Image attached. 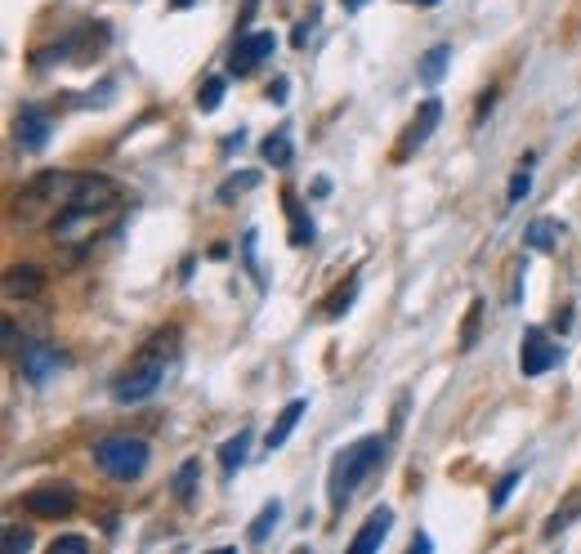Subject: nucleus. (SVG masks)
<instances>
[{
    "instance_id": "obj_4",
    "label": "nucleus",
    "mask_w": 581,
    "mask_h": 554,
    "mask_svg": "<svg viewBox=\"0 0 581 554\" xmlns=\"http://www.w3.org/2000/svg\"><path fill=\"white\" fill-rule=\"evenodd\" d=\"M94 465H99L108 479H139L148 470V443L144 438H130V434H112L103 443H94Z\"/></svg>"
},
{
    "instance_id": "obj_10",
    "label": "nucleus",
    "mask_w": 581,
    "mask_h": 554,
    "mask_svg": "<svg viewBox=\"0 0 581 554\" xmlns=\"http://www.w3.org/2000/svg\"><path fill=\"white\" fill-rule=\"evenodd\" d=\"M438 117H443V103L438 99H425L421 108H416V117H412V126H407V135H403V143H398V161L407 157L412 148H421L425 139L434 135V126H438Z\"/></svg>"
},
{
    "instance_id": "obj_29",
    "label": "nucleus",
    "mask_w": 581,
    "mask_h": 554,
    "mask_svg": "<svg viewBox=\"0 0 581 554\" xmlns=\"http://www.w3.org/2000/svg\"><path fill=\"white\" fill-rule=\"evenodd\" d=\"M514 487H519V474H506V479L497 483V492H492V505H497V510L510 501V492H514Z\"/></svg>"
},
{
    "instance_id": "obj_13",
    "label": "nucleus",
    "mask_w": 581,
    "mask_h": 554,
    "mask_svg": "<svg viewBox=\"0 0 581 554\" xmlns=\"http://www.w3.org/2000/svg\"><path fill=\"white\" fill-rule=\"evenodd\" d=\"M304 412H309V403H304V398H295V403H287V407H282V416L273 420L269 438H264V452H278V447H282V443H287V438H291V429L300 425V416H304Z\"/></svg>"
},
{
    "instance_id": "obj_3",
    "label": "nucleus",
    "mask_w": 581,
    "mask_h": 554,
    "mask_svg": "<svg viewBox=\"0 0 581 554\" xmlns=\"http://www.w3.org/2000/svg\"><path fill=\"white\" fill-rule=\"evenodd\" d=\"M166 349H175V340H170V345H152L139 362H130V367L112 380V398H117V403H144V398L157 394L161 380H166Z\"/></svg>"
},
{
    "instance_id": "obj_30",
    "label": "nucleus",
    "mask_w": 581,
    "mask_h": 554,
    "mask_svg": "<svg viewBox=\"0 0 581 554\" xmlns=\"http://www.w3.org/2000/svg\"><path fill=\"white\" fill-rule=\"evenodd\" d=\"M5 349H9V353L18 349V327H14V322H9V318H5Z\"/></svg>"
},
{
    "instance_id": "obj_1",
    "label": "nucleus",
    "mask_w": 581,
    "mask_h": 554,
    "mask_svg": "<svg viewBox=\"0 0 581 554\" xmlns=\"http://www.w3.org/2000/svg\"><path fill=\"white\" fill-rule=\"evenodd\" d=\"M81 184L85 175H76V170H45V175L27 179L14 197V219H23V224H54V215H63L72 206Z\"/></svg>"
},
{
    "instance_id": "obj_20",
    "label": "nucleus",
    "mask_w": 581,
    "mask_h": 554,
    "mask_svg": "<svg viewBox=\"0 0 581 554\" xmlns=\"http://www.w3.org/2000/svg\"><path fill=\"white\" fill-rule=\"evenodd\" d=\"M260 157L273 161V166H291V135L287 130H273V135L260 143Z\"/></svg>"
},
{
    "instance_id": "obj_24",
    "label": "nucleus",
    "mask_w": 581,
    "mask_h": 554,
    "mask_svg": "<svg viewBox=\"0 0 581 554\" xmlns=\"http://www.w3.org/2000/svg\"><path fill=\"white\" fill-rule=\"evenodd\" d=\"M219 103H224V76H211V81L197 90V108L202 112H215Z\"/></svg>"
},
{
    "instance_id": "obj_19",
    "label": "nucleus",
    "mask_w": 581,
    "mask_h": 554,
    "mask_svg": "<svg viewBox=\"0 0 581 554\" xmlns=\"http://www.w3.org/2000/svg\"><path fill=\"white\" fill-rule=\"evenodd\" d=\"M278 519H282V505L278 501H269L260 510V519L251 523V532H246V541H251V546H264V541H269V532L278 528Z\"/></svg>"
},
{
    "instance_id": "obj_5",
    "label": "nucleus",
    "mask_w": 581,
    "mask_h": 554,
    "mask_svg": "<svg viewBox=\"0 0 581 554\" xmlns=\"http://www.w3.org/2000/svg\"><path fill=\"white\" fill-rule=\"evenodd\" d=\"M76 510V492L68 483H41L32 492H23V514L32 519H68Z\"/></svg>"
},
{
    "instance_id": "obj_8",
    "label": "nucleus",
    "mask_w": 581,
    "mask_h": 554,
    "mask_svg": "<svg viewBox=\"0 0 581 554\" xmlns=\"http://www.w3.org/2000/svg\"><path fill=\"white\" fill-rule=\"evenodd\" d=\"M63 358L54 345H45V340H27L23 353H18V371H23L27 385H45L50 376H59Z\"/></svg>"
},
{
    "instance_id": "obj_28",
    "label": "nucleus",
    "mask_w": 581,
    "mask_h": 554,
    "mask_svg": "<svg viewBox=\"0 0 581 554\" xmlns=\"http://www.w3.org/2000/svg\"><path fill=\"white\" fill-rule=\"evenodd\" d=\"M50 550L54 554H85V550H90V541H85V537H54Z\"/></svg>"
},
{
    "instance_id": "obj_2",
    "label": "nucleus",
    "mask_w": 581,
    "mask_h": 554,
    "mask_svg": "<svg viewBox=\"0 0 581 554\" xmlns=\"http://www.w3.org/2000/svg\"><path fill=\"white\" fill-rule=\"evenodd\" d=\"M380 465H385V438H380V434H367V438H358L354 447H345V452L331 461V474H327L331 505L345 510V505L354 501V492L380 470Z\"/></svg>"
},
{
    "instance_id": "obj_9",
    "label": "nucleus",
    "mask_w": 581,
    "mask_h": 554,
    "mask_svg": "<svg viewBox=\"0 0 581 554\" xmlns=\"http://www.w3.org/2000/svg\"><path fill=\"white\" fill-rule=\"evenodd\" d=\"M14 139L23 152H41L45 143H50V112L41 108V103H23V112H18V126H14Z\"/></svg>"
},
{
    "instance_id": "obj_31",
    "label": "nucleus",
    "mask_w": 581,
    "mask_h": 554,
    "mask_svg": "<svg viewBox=\"0 0 581 554\" xmlns=\"http://www.w3.org/2000/svg\"><path fill=\"white\" fill-rule=\"evenodd\" d=\"M269 99H273V103H287V81H273V85H269Z\"/></svg>"
},
{
    "instance_id": "obj_12",
    "label": "nucleus",
    "mask_w": 581,
    "mask_h": 554,
    "mask_svg": "<svg viewBox=\"0 0 581 554\" xmlns=\"http://www.w3.org/2000/svg\"><path fill=\"white\" fill-rule=\"evenodd\" d=\"M389 528H394V510H385V505H380V510H371V514H367V523H363V532L354 537V554L376 550L380 541L389 537Z\"/></svg>"
},
{
    "instance_id": "obj_16",
    "label": "nucleus",
    "mask_w": 581,
    "mask_h": 554,
    "mask_svg": "<svg viewBox=\"0 0 581 554\" xmlns=\"http://www.w3.org/2000/svg\"><path fill=\"white\" fill-rule=\"evenodd\" d=\"M559 237H564V224H559V219H532V224H528V246H532V251H555Z\"/></svg>"
},
{
    "instance_id": "obj_7",
    "label": "nucleus",
    "mask_w": 581,
    "mask_h": 554,
    "mask_svg": "<svg viewBox=\"0 0 581 554\" xmlns=\"http://www.w3.org/2000/svg\"><path fill=\"white\" fill-rule=\"evenodd\" d=\"M273 50H278V36H273V32H246V36H237L233 54H228V72H233V76L255 72Z\"/></svg>"
},
{
    "instance_id": "obj_34",
    "label": "nucleus",
    "mask_w": 581,
    "mask_h": 554,
    "mask_svg": "<svg viewBox=\"0 0 581 554\" xmlns=\"http://www.w3.org/2000/svg\"><path fill=\"white\" fill-rule=\"evenodd\" d=\"M416 5H438V0H416Z\"/></svg>"
},
{
    "instance_id": "obj_6",
    "label": "nucleus",
    "mask_w": 581,
    "mask_h": 554,
    "mask_svg": "<svg viewBox=\"0 0 581 554\" xmlns=\"http://www.w3.org/2000/svg\"><path fill=\"white\" fill-rule=\"evenodd\" d=\"M559 358H564V349H559L541 327H528V331H523V349H519L523 376H546V371L555 367Z\"/></svg>"
},
{
    "instance_id": "obj_35",
    "label": "nucleus",
    "mask_w": 581,
    "mask_h": 554,
    "mask_svg": "<svg viewBox=\"0 0 581 554\" xmlns=\"http://www.w3.org/2000/svg\"><path fill=\"white\" fill-rule=\"evenodd\" d=\"M175 5H188V0H175Z\"/></svg>"
},
{
    "instance_id": "obj_22",
    "label": "nucleus",
    "mask_w": 581,
    "mask_h": 554,
    "mask_svg": "<svg viewBox=\"0 0 581 554\" xmlns=\"http://www.w3.org/2000/svg\"><path fill=\"white\" fill-rule=\"evenodd\" d=\"M479 327H483V300H474L470 313H465V322H461V349L465 353L479 345Z\"/></svg>"
},
{
    "instance_id": "obj_11",
    "label": "nucleus",
    "mask_w": 581,
    "mask_h": 554,
    "mask_svg": "<svg viewBox=\"0 0 581 554\" xmlns=\"http://www.w3.org/2000/svg\"><path fill=\"white\" fill-rule=\"evenodd\" d=\"M41 291H45V273L36 269V264H14V269L5 273V295H9V300H36Z\"/></svg>"
},
{
    "instance_id": "obj_27",
    "label": "nucleus",
    "mask_w": 581,
    "mask_h": 554,
    "mask_svg": "<svg viewBox=\"0 0 581 554\" xmlns=\"http://www.w3.org/2000/svg\"><path fill=\"white\" fill-rule=\"evenodd\" d=\"M354 295H358V277L345 286V291H336V295H331V300H327V318H340V313L349 309V300H354Z\"/></svg>"
},
{
    "instance_id": "obj_26",
    "label": "nucleus",
    "mask_w": 581,
    "mask_h": 554,
    "mask_svg": "<svg viewBox=\"0 0 581 554\" xmlns=\"http://www.w3.org/2000/svg\"><path fill=\"white\" fill-rule=\"evenodd\" d=\"M5 550H9V554L32 550V532H27V528H18V523H9V528H5Z\"/></svg>"
},
{
    "instance_id": "obj_18",
    "label": "nucleus",
    "mask_w": 581,
    "mask_h": 554,
    "mask_svg": "<svg viewBox=\"0 0 581 554\" xmlns=\"http://www.w3.org/2000/svg\"><path fill=\"white\" fill-rule=\"evenodd\" d=\"M447 63H452V45H434V50L421 59L416 76H421L425 85H438V81H443V72H447Z\"/></svg>"
},
{
    "instance_id": "obj_14",
    "label": "nucleus",
    "mask_w": 581,
    "mask_h": 554,
    "mask_svg": "<svg viewBox=\"0 0 581 554\" xmlns=\"http://www.w3.org/2000/svg\"><path fill=\"white\" fill-rule=\"evenodd\" d=\"M246 447H251V429H237L228 443H219V470H224V479H233V474L246 465V456H251Z\"/></svg>"
},
{
    "instance_id": "obj_15",
    "label": "nucleus",
    "mask_w": 581,
    "mask_h": 554,
    "mask_svg": "<svg viewBox=\"0 0 581 554\" xmlns=\"http://www.w3.org/2000/svg\"><path fill=\"white\" fill-rule=\"evenodd\" d=\"M581 519V487H577V492L573 496H568V501L564 505H555V514H550V519H546V528H541V537H559V532H568V528H573V523Z\"/></svg>"
},
{
    "instance_id": "obj_32",
    "label": "nucleus",
    "mask_w": 581,
    "mask_h": 554,
    "mask_svg": "<svg viewBox=\"0 0 581 554\" xmlns=\"http://www.w3.org/2000/svg\"><path fill=\"white\" fill-rule=\"evenodd\" d=\"M309 32H313V23H300V27H295L291 41H295V45H304V41H309Z\"/></svg>"
},
{
    "instance_id": "obj_25",
    "label": "nucleus",
    "mask_w": 581,
    "mask_h": 554,
    "mask_svg": "<svg viewBox=\"0 0 581 554\" xmlns=\"http://www.w3.org/2000/svg\"><path fill=\"white\" fill-rule=\"evenodd\" d=\"M528 193H532V175H528V166H523V170H514V179H510V197H506V206H519Z\"/></svg>"
},
{
    "instance_id": "obj_23",
    "label": "nucleus",
    "mask_w": 581,
    "mask_h": 554,
    "mask_svg": "<svg viewBox=\"0 0 581 554\" xmlns=\"http://www.w3.org/2000/svg\"><path fill=\"white\" fill-rule=\"evenodd\" d=\"M260 184V170H242V175H233V179H224V184H219V202H233L237 193H246V188H255Z\"/></svg>"
},
{
    "instance_id": "obj_33",
    "label": "nucleus",
    "mask_w": 581,
    "mask_h": 554,
    "mask_svg": "<svg viewBox=\"0 0 581 554\" xmlns=\"http://www.w3.org/2000/svg\"><path fill=\"white\" fill-rule=\"evenodd\" d=\"M345 5H349V9H363V5H367V0H345Z\"/></svg>"
},
{
    "instance_id": "obj_21",
    "label": "nucleus",
    "mask_w": 581,
    "mask_h": 554,
    "mask_svg": "<svg viewBox=\"0 0 581 554\" xmlns=\"http://www.w3.org/2000/svg\"><path fill=\"white\" fill-rule=\"evenodd\" d=\"M287 215H291V242L295 246H309L313 242V219H304V210H300V202L287 193Z\"/></svg>"
},
{
    "instance_id": "obj_17",
    "label": "nucleus",
    "mask_w": 581,
    "mask_h": 554,
    "mask_svg": "<svg viewBox=\"0 0 581 554\" xmlns=\"http://www.w3.org/2000/svg\"><path fill=\"white\" fill-rule=\"evenodd\" d=\"M197 483H202V461H197V456H188V461L175 470V501H184V505L193 501Z\"/></svg>"
}]
</instances>
